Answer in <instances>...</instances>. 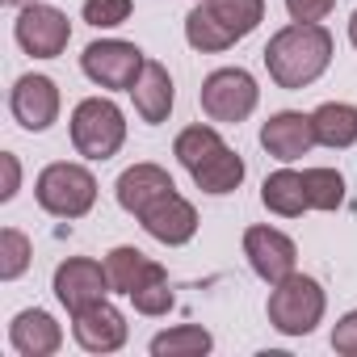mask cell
Segmentation results:
<instances>
[{"mask_svg":"<svg viewBox=\"0 0 357 357\" xmlns=\"http://www.w3.org/2000/svg\"><path fill=\"white\" fill-rule=\"evenodd\" d=\"M332 51H336V43H332V34H328V26H319V22H290V26H282L269 43H265V68H269V80L278 84V89H307V84H315L324 72H328V63H332Z\"/></svg>","mask_w":357,"mask_h":357,"instance_id":"cell-1","label":"cell"},{"mask_svg":"<svg viewBox=\"0 0 357 357\" xmlns=\"http://www.w3.org/2000/svg\"><path fill=\"white\" fill-rule=\"evenodd\" d=\"M172 155L185 164V172L194 176V185L202 194H215V198L219 194H236L240 181H244V172H248L240 151H231L211 122L185 126L181 135H176V143H172Z\"/></svg>","mask_w":357,"mask_h":357,"instance_id":"cell-2","label":"cell"},{"mask_svg":"<svg viewBox=\"0 0 357 357\" xmlns=\"http://www.w3.org/2000/svg\"><path fill=\"white\" fill-rule=\"evenodd\" d=\"M265 22V0H198L185 17V43L202 55L227 51Z\"/></svg>","mask_w":357,"mask_h":357,"instance_id":"cell-3","label":"cell"},{"mask_svg":"<svg viewBox=\"0 0 357 357\" xmlns=\"http://www.w3.org/2000/svg\"><path fill=\"white\" fill-rule=\"evenodd\" d=\"M34 198L47 215L55 219H84L97 206V176L84 164L72 160H55L38 172L34 181Z\"/></svg>","mask_w":357,"mask_h":357,"instance_id":"cell-4","label":"cell"},{"mask_svg":"<svg viewBox=\"0 0 357 357\" xmlns=\"http://www.w3.org/2000/svg\"><path fill=\"white\" fill-rule=\"evenodd\" d=\"M269 324L282 332V336H307L324 324V311H328V298H324V286L307 273H290L282 278L273 290H269Z\"/></svg>","mask_w":357,"mask_h":357,"instance_id":"cell-5","label":"cell"},{"mask_svg":"<svg viewBox=\"0 0 357 357\" xmlns=\"http://www.w3.org/2000/svg\"><path fill=\"white\" fill-rule=\"evenodd\" d=\"M126 143V114L109 97H84L72 109V147L84 160H109Z\"/></svg>","mask_w":357,"mask_h":357,"instance_id":"cell-6","label":"cell"},{"mask_svg":"<svg viewBox=\"0 0 357 357\" xmlns=\"http://www.w3.org/2000/svg\"><path fill=\"white\" fill-rule=\"evenodd\" d=\"M198 101H202V114L211 122H223V126H240L257 101H261V89H257V76L248 68H215L202 89H198Z\"/></svg>","mask_w":357,"mask_h":357,"instance_id":"cell-7","label":"cell"},{"mask_svg":"<svg viewBox=\"0 0 357 357\" xmlns=\"http://www.w3.org/2000/svg\"><path fill=\"white\" fill-rule=\"evenodd\" d=\"M143 63H147V55L135 43H126V38H97L80 55V72L97 89H114V93H130L139 72H143Z\"/></svg>","mask_w":357,"mask_h":357,"instance_id":"cell-8","label":"cell"},{"mask_svg":"<svg viewBox=\"0 0 357 357\" xmlns=\"http://www.w3.org/2000/svg\"><path fill=\"white\" fill-rule=\"evenodd\" d=\"M13 38H17V47H22L26 55H34V59H59V55L68 51V43H72V22H68L63 9L38 5V0H34V5H26V9L17 13Z\"/></svg>","mask_w":357,"mask_h":357,"instance_id":"cell-9","label":"cell"},{"mask_svg":"<svg viewBox=\"0 0 357 357\" xmlns=\"http://www.w3.org/2000/svg\"><path fill=\"white\" fill-rule=\"evenodd\" d=\"M109 273H105V261H93V257H68L59 261L55 269V298L63 303L68 315H80L97 303H105L109 294Z\"/></svg>","mask_w":357,"mask_h":357,"instance_id":"cell-10","label":"cell"},{"mask_svg":"<svg viewBox=\"0 0 357 357\" xmlns=\"http://www.w3.org/2000/svg\"><path fill=\"white\" fill-rule=\"evenodd\" d=\"M59 105H63V101H59V84H55L51 76H38V72L17 76V84H13V93H9V109H13L17 126L30 130V135L51 130V126L59 122Z\"/></svg>","mask_w":357,"mask_h":357,"instance_id":"cell-11","label":"cell"},{"mask_svg":"<svg viewBox=\"0 0 357 357\" xmlns=\"http://www.w3.org/2000/svg\"><path fill=\"white\" fill-rule=\"evenodd\" d=\"M244 257H248L252 273H257L261 282H269V286H278L282 278H290L294 265H298L294 240H290L286 231L269 227V223H257V227L244 231Z\"/></svg>","mask_w":357,"mask_h":357,"instance_id":"cell-12","label":"cell"},{"mask_svg":"<svg viewBox=\"0 0 357 357\" xmlns=\"http://www.w3.org/2000/svg\"><path fill=\"white\" fill-rule=\"evenodd\" d=\"M139 223H143V231H147L151 240H160V244H168V248H181V244H190V240L198 236V211H194L190 198H181L176 190L160 194V198L139 215Z\"/></svg>","mask_w":357,"mask_h":357,"instance_id":"cell-13","label":"cell"},{"mask_svg":"<svg viewBox=\"0 0 357 357\" xmlns=\"http://www.w3.org/2000/svg\"><path fill=\"white\" fill-rule=\"evenodd\" d=\"M315 143H319V139H315L311 114H303V109H278V114H269V122L261 126V147H265L273 160H282V164H294V160L311 155Z\"/></svg>","mask_w":357,"mask_h":357,"instance_id":"cell-14","label":"cell"},{"mask_svg":"<svg viewBox=\"0 0 357 357\" xmlns=\"http://www.w3.org/2000/svg\"><path fill=\"white\" fill-rule=\"evenodd\" d=\"M72 336L84 353H118L126 344V315L105 298V303L72 315Z\"/></svg>","mask_w":357,"mask_h":357,"instance_id":"cell-15","label":"cell"},{"mask_svg":"<svg viewBox=\"0 0 357 357\" xmlns=\"http://www.w3.org/2000/svg\"><path fill=\"white\" fill-rule=\"evenodd\" d=\"M168 190H176L172 185V176H168V168H160V164H130L122 176H118V185H114V194H118V206L126 211V215H143L160 194H168Z\"/></svg>","mask_w":357,"mask_h":357,"instance_id":"cell-16","label":"cell"},{"mask_svg":"<svg viewBox=\"0 0 357 357\" xmlns=\"http://www.w3.org/2000/svg\"><path fill=\"white\" fill-rule=\"evenodd\" d=\"M9 344L22 357H51L63 344V328L55 324V315H47L43 307H26L13 315L9 324Z\"/></svg>","mask_w":357,"mask_h":357,"instance_id":"cell-17","label":"cell"},{"mask_svg":"<svg viewBox=\"0 0 357 357\" xmlns=\"http://www.w3.org/2000/svg\"><path fill=\"white\" fill-rule=\"evenodd\" d=\"M130 101H135V114H139L147 126L168 122L172 101H176V89H172L168 68H164V63H155V59H147V63H143V72H139V80H135V89H130Z\"/></svg>","mask_w":357,"mask_h":357,"instance_id":"cell-18","label":"cell"},{"mask_svg":"<svg viewBox=\"0 0 357 357\" xmlns=\"http://www.w3.org/2000/svg\"><path fill=\"white\" fill-rule=\"evenodd\" d=\"M105 273H109L114 294H126V298H130L135 290H143V286L168 278V269H164L160 261H151L147 252H139V248H130V244H118V248L105 252Z\"/></svg>","mask_w":357,"mask_h":357,"instance_id":"cell-19","label":"cell"},{"mask_svg":"<svg viewBox=\"0 0 357 357\" xmlns=\"http://www.w3.org/2000/svg\"><path fill=\"white\" fill-rule=\"evenodd\" d=\"M261 202H265V211H273V215H282V219H298V215H307L311 202H307L303 172H294V168H278V172H269V176H265V185H261Z\"/></svg>","mask_w":357,"mask_h":357,"instance_id":"cell-20","label":"cell"},{"mask_svg":"<svg viewBox=\"0 0 357 357\" xmlns=\"http://www.w3.org/2000/svg\"><path fill=\"white\" fill-rule=\"evenodd\" d=\"M311 126H315V139L324 147H332V151L353 147L357 143V105H349V101H324L311 114Z\"/></svg>","mask_w":357,"mask_h":357,"instance_id":"cell-21","label":"cell"},{"mask_svg":"<svg viewBox=\"0 0 357 357\" xmlns=\"http://www.w3.org/2000/svg\"><path fill=\"white\" fill-rule=\"evenodd\" d=\"M155 357H202L215 349V336L202 328V324H176L168 332H155L151 344H147Z\"/></svg>","mask_w":357,"mask_h":357,"instance_id":"cell-22","label":"cell"},{"mask_svg":"<svg viewBox=\"0 0 357 357\" xmlns=\"http://www.w3.org/2000/svg\"><path fill=\"white\" fill-rule=\"evenodd\" d=\"M303 185L311 211H336L344 202V176L336 168H303Z\"/></svg>","mask_w":357,"mask_h":357,"instance_id":"cell-23","label":"cell"},{"mask_svg":"<svg viewBox=\"0 0 357 357\" xmlns=\"http://www.w3.org/2000/svg\"><path fill=\"white\" fill-rule=\"evenodd\" d=\"M30 257H34V244L26 231H17V227L0 231V278L5 282H17L30 269Z\"/></svg>","mask_w":357,"mask_h":357,"instance_id":"cell-24","label":"cell"},{"mask_svg":"<svg viewBox=\"0 0 357 357\" xmlns=\"http://www.w3.org/2000/svg\"><path fill=\"white\" fill-rule=\"evenodd\" d=\"M130 13H135V0H84V9H80V17L97 30H114L130 22Z\"/></svg>","mask_w":357,"mask_h":357,"instance_id":"cell-25","label":"cell"},{"mask_svg":"<svg viewBox=\"0 0 357 357\" xmlns=\"http://www.w3.org/2000/svg\"><path fill=\"white\" fill-rule=\"evenodd\" d=\"M130 303H135V311H139V315H168L176 298H172V290H168V278H160V282H151V286L135 290V294H130Z\"/></svg>","mask_w":357,"mask_h":357,"instance_id":"cell-26","label":"cell"},{"mask_svg":"<svg viewBox=\"0 0 357 357\" xmlns=\"http://www.w3.org/2000/svg\"><path fill=\"white\" fill-rule=\"evenodd\" d=\"M332 349L340 357H357V311H344L332 328Z\"/></svg>","mask_w":357,"mask_h":357,"instance_id":"cell-27","label":"cell"},{"mask_svg":"<svg viewBox=\"0 0 357 357\" xmlns=\"http://www.w3.org/2000/svg\"><path fill=\"white\" fill-rule=\"evenodd\" d=\"M336 9V0H286L290 22H324Z\"/></svg>","mask_w":357,"mask_h":357,"instance_id":"cell-28","label":"cell"},{"mask_svg":"<svg viewBox=\"0 0 357 357\" xmlns=\"http://www.w3.org/2000/svg\"><path fill=\"white\" fill-rule=\"evenodd\" d=\"M0 164H5V190H0V202H13V198H17V190H22V164H17V155H13V151L0 155Z\"/></svg>","mask_w":357,"mask_h":357,"instance_id":"cell-29","label":"cell"},{"mask_svg":"<svg viewBox=\"0 0 357 357\" xmlns=\"http://www.w3.org/2000/svg\"><path fill=\"white\" fill-rule=\"evenodd\" d=\"M349 43L357 47V9H353V17H349Z\"/></svg>","mask_w":357,"mask_h":357,"instance_id":"cell-30","label":"cell"},{"mask_svg":"<svg viewBox=\"0 0 357 357\" xmlns=\"http://www.w3.org/2000/svg\"><path fill=\"white\" fill-rule=\"evenodd\" d=\"M5 5H13V9H26V5H34V0H5Z\"/></svg>","mask_w":357,"mask_h":357,"instance_id":"cell-31","label":"cell"}]
</instances>
